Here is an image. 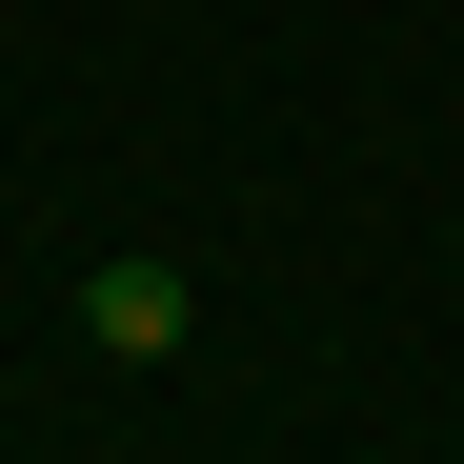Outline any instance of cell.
I'll use <instances>...</instances> for the list:
<instances>
[{
  "label": "cell",
  "mask_w": 464,
  "mask_h": 464,
  "mask_svg": "<svg viewBox=\"0 0 464 464\" xmlns=\"http://www.w3.org/2000/svg\"><path fill=\"white\" fill-rule=\"evenodd\" d=\"M82 343H102V363H182V343H202V283H182V263H82Z\"/></svg>",
  "instance_id": "cell-1"
}]
</instances>
